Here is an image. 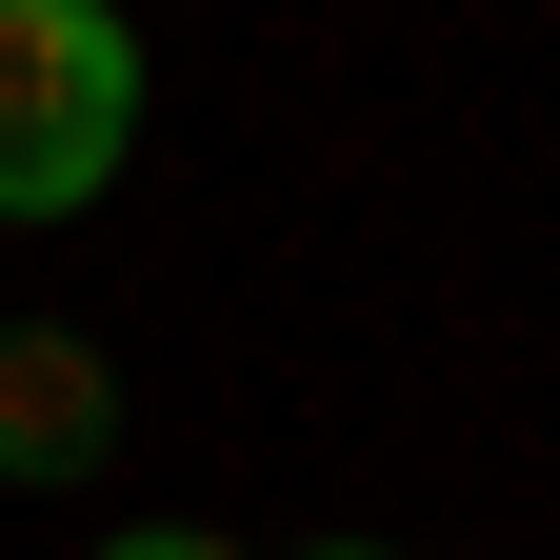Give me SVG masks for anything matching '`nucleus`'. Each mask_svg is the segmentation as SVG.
I'll use <instances>...</instances> for the list:
<instances>
[{
    "label": "nucleus",
    "mask_w": 560,
    "mask_h": 560,
    "mask_svg": "<svg viewBox=\"0 0 560 560\" xmlns=\"http://www.w3.org/2000/svg\"><path fill=\"white\" fill-rule=\"evenodd\" d=\"M140 140V21L120 0H0V221H81Z\"/></svg>",
    "instance_id": "nucleus-1"
},
{
    "label": "nucleus",
    "mask_w": 560,
    "mask_h": 560,
    "mask_svg": "<svg viewBox=\"0 0 560 560\" xmlns=\"http://www.w3.org/2000/svg\"><path fill=\"white\" fill-rule=\"evenodd\" d=\"M120 441V361L81 320H0V480H81Z\"/></svg>",
    "instance_id": "nucleus-2"
},
{
    "label": "nucleus",
    "mask_w": 560,
    "mask_h": 560,
    "mask_svg": "<svg viewBox=\"0 0 560 560\" xmlns=\"http://www.w3.org/2000/svg\"><path fill=\"white\" fill-rule=\"evenodd\" d=\"M301 560H400V540H301Z\"/></svg>",
    "instance_id": "nucleus-4"
},
{
    "label": "nucleus",
    "mask_w": 560,
    "mask_h": 560,
    "mask_svg": "<svg viewBox=\"0 0 560 560\" xmlns=\"http://www.w3.org/2000/svg\"><path fill=\"white\" fill-rule=\"evenodd\" d=\"M101 560H241V540H200V521H120Z\"/></svg>",
    "instance_id": "nucleus-3"
}]
</instances>
